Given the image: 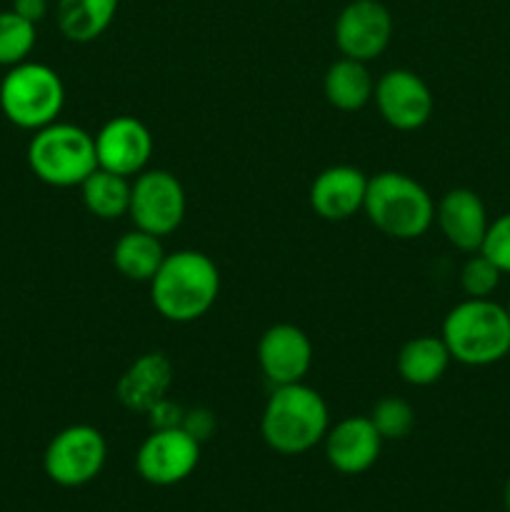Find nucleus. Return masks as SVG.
Instances as JSON below:
<instances>
[{
	"instance_id": "12",
	"label": "nucleus",
	"mask_w": 510,
	"mask_h": 512,
	"mask_svg": "<svg viewBox=\"0 0 510 512\" xmlns=\"http://www.w3.org/2000/svg\"><path fill=\"white\" fill-rule=\"evenodd\" d=\"M258 363L273 388L303 383L313 365V343L293 323L270 325L258 343Z\"/></svg>"
},
{
	"instance_id": "16",
	"label": "nucleus",
	"mask_w": 510,
	"mask_h": 512,
	"mask_svg": "<svg viewBox=\"0 0 510 512\" xmlns=\"http://www.w3.org/2000/svg\"><path fill=\"white\" fill-rule=\"evenodd\" d=\"M368 178L353 165H330L310 185V208L328 223H343L363 210Z\"/></svg>"
},
{
	"instance_id": "13",
	"label": "nucleus",
	"mask_w": 510,
	"mask_h": 512,
	"mask_svg": "<svg viewBox=\"0 0 510 512\" xmlns=\"http://www.w3.org/2000/svg\"><path fill=\"white\" fill-rule=\"evenodd\" d=\"M98 168L130 178L140 175L153 155V135L148 125L130 115H115L95 135Z\"/></svg>"
},
{
	"instance_id": "28",
	"label": "nucleus",
	"mask_w": 510,
	"mask_h": 512,
	"mask_svg": "<svg viewBox=\"0 0 510 512\" xmlns=\"http://www.w3.org/2000/svg\"><path fill=\"white\" fill-rule=\"evenodd\" d=\"M180 428H183L185 433L193 435V438L198 440L200 445H203V440H208L210 435H213V430H215V415L210 413L208 408L185 410L183 425H180Z\"/></svg>"
},
{
	"instance_id": "2",
	"label": "nucleus",
	"mask_w": 510,
	"mask_h": 512,
	"mask_svg": "<svg viewBox=\"0 0 510 512\" xmlns=\"http://www.w3.org/2000/svg\"><path fill=\"white\" fill-rule=\"evenodd\" d=\"M330 413L323 395L305 383L278 385L260 418V435L278 455H303L323 443Z\"/></svg>"
},
{
	"instance_id": "23",
	"label": "nucleus",
	"mask_w": 510,
	"mask_h": 512,
	"mask_svg": "<svg viewBox=\"0 0 510 512\" xmlns=\"http://www.w3.org/2000/svg\"><path fill=\"white\" fill-rule=\"evenodd\" d=\"M35 23L20 18L13 8L0 10V65L25 63L35 48Z\"/></svg>"
},
{
	"instance_id": "18",
	"label": "nucleus",
	"mask_w": 510,
	"mask_h": 512,
	"mask_svg": "<svg viewBox=\"0 0 510 512\" xmlns=\"http://www.w3.org/2000/svg\"><path fill=\"white\" fill-rule=\"evenodd\" d=\"M450 350L443 338L418 335L408 340L398 353V375L413 388H428L445 375L450 365Z\"/></svg>"
},
{
	"instance_id": "25",
	"label": "nucleus",
	"mask_w": 510,
	"mask_h": 512,
	"mask_svg": "<svg viewBox=\"0 0 510 512\" xmlns=\"http://www.w3.org/2000/svg\"><path fill=\"white\" fill-rule=\"evenodd\" d=\"M500 278L503 273L493 260L485 258L483 253H473L460 270V288L468 298H490L498 290Z\"/></svg>"
},
{
	"instance_id": "3",
	"label": "nucleus",
	"mask_w": 510,
	"mask_h": 512,
	"mask_svg": "<svg viewBox=\"0 0 510 512\" xmlns=\"http://www.w3.org/2000/svg\"><path fill=\"white\" fill-rule=\"evenodd\" d=\"M450 358L470 368L495 365L510 353L508 308L490 298H465L443 320Z\"/></svg>"
},
{
	"instance_id": "19",
	"label": "nucleus",
	"mask_w": 510,
	"mask_h": 512,
	"mask_svg": "<svg viewBox=\"0 0 510 512\" xmlns=\"http://www.w3.org/2000/svg\"><path fill=\"white\" fill-rule=\"evenodd\" d=\"M323 90L333 108L353 113V110L365 108L373 100L375 80L370 75L368 63H360V60L353 58H340L325 73Z\"/></svg>"
},
{
	"instance_id": "4",
	"label": "nucleus",
	"mask_w": 510,
	"mask_h": 512,
	"mask_svg": "<svg viewBox=\"0 0 510 512\" xmlns=\"http://www.w3.org/2000/svg\"><path fill=\"white\" fill-rule=\"evenodd\" d=\"M363 210L380 233L395 240L420 238L435 223V203L428 190L395 170L368 178Z\"/></svg>"
},
{
	"instance_id": "24",
	"label": "nucleus",
	"mask_w": 510,
	"mask_h": 512,
	"mask_svg": "<svg viewBox=\"0 0 510 512\" xmlns=\"http://www.w3.org/2000/svg\"><path fill=\"white\" fill-rule=\"evenodd\" d=\"M370 423L375 425V430L380 433V438L385 440H405L415 428V410L408 400L395 398H380L378 403L370 410Z\"/></svg>"
},
{
	"instance_id": "20",
	"label": "nucleus",
	"mask_w": 510,
	"mask_h": 512,
	"mask_svg": "<svg viewBox=\"0 0 510 512\" xmlns=\"http://www.w3.org/2000/svg\"><path fill=\"white\" fill-rule=\"evenodd\" d=\"M118 13V0H58L55 18L60 33L73 43L100 38Z\"/></svg>"
},
{
	"instance_id": "15",
	"label": "nucleus",
	"mask_w": 510,
	"mask_h": 512,
	"mask_svg": "<svg viewBox=\"0 0 510 512\" xmlns=\"http://www.w3.org/2000/svg\"><path fill=\"white\" fill-rule=\"evenodd\" d=\"M435 223L453 248L478 253L488 233V208L483 198L470 188H453L435 205Z\"/></svg>"
},
{
	"instance_id": "8",
	"label": "nucleus",
	"mask_w": 510,
	"mask_h": 512,
	"mask_svg": "<svg viewBox=\"0 0 510 512\" xmlns=\"http://www.w3.org/2000/svg\"><path fill=\"white\" fill-rule=\"evenodd\" d=\"M185 190L168 170H143L130 185V220L138 230L165 238L185 218Z\"/></svg>"
},
{
	"instance_id": "17",
	"label": "nucleus",
	"mask_w": 510,
	"mask_h": 512,
	"mask_svg": "<svg viewBox=\"0 0 510 512\" xmlns=\"http://www.w3.org/2000/svg\"><path fill=\"white\" fill-rule=\"evenodd\" d=\"M173 385V363L165 353H145L128 365L115 385V398L130 413L145 415L155 403L168 398Z\"/></svg>"
},
{
	"instance_id": "10",
	"label": "nucleus",
	"mask_w": 510,
	"mask_h": 512,
	"mask_svg": "<svg viewBox=\"0 0 510 512\" xmlns=\"http://www.w3.org/2000/svg\"><path fill=\"white\" fill-rule=\"evenodd\" d=\"M393 38V15L380 0H353L335 20V45L343 58L370 63Z\"/></svg>"
},
{
	"instance_id": "5",
	"label": "nucleus",
	"mask_w": 510,
	"mask_h": 512,
	"mask_svg": "<svg viewBox=\"0 0 510 512\" xmlns=\"http://www.w3.org/2000/svg\"><path fill=\"white\" fill-rule=\"evenodd\" d=\"M28 165L45 185L75 188L98 168L95 138L78 125L55 120L30 138Z\"/></svg>"
},
{
	"instance_id": "7",
	"label": "nucleus",
	"mask_w": 510,
	"mask_h": 512,
	"mask_svg": "<svg viewBox=\"0 0 510 512\" xmlns=\"http://www.w3.org/2000/svg\"><path fill=\"white\" fill-rule=\"evenodd\" d=\"M108 458V443L93 425H70L48 443L43 455L45 475L60 488L93 483Z\"/></svg>"
},
{
	"instance_id": "6",
	"label": "nucleus",
	"mask_w": 510,
	"mask_h": 512,
	"mask_svg": "<svg viewBox=\"0 0 510 512\" xmlns=\"http://www.w3.org/2000/svg\"><path fill=\"white\" fill-rule=\"evenodd\" d=\"M65 105V85L50 65H13L0 83V110L23 130H40L55 123Z\"/></svg>"
},
{
	"instance_id": "11",
	"label": "nucleus",
	"mask_w": 510,
	"mask_h": 512,
	"mask_svg": "<svg viewBox=\"0 0 510 512\" xmlns=\"http://www.w3.org/2000/svg\"><path fill=\"white\" fill-rule=\"evenodd\" d=\"M373 100L378 105L380 118L390 128L403 130V133L423 128L435 108L428 83L413 70L405 68H395L380 75V80L375 83Z\"/></svg>"
},
{
	"instance_id": "14",
	"label": "nucleus",
	"mask_w": 510,
	"mask_h": 512,
	"mask_svg": "<svg viewBox=\"0 0 510 512\" xmlns=\"http://www.w3.org/2000/svg\"><path fill=\"white\" fill-rule=\"evenodd\" d=\"M323 445L330 468L343 475H360L378 463L383 438L368 415H353L328 428Z\"/></svg>"
},
{
	"instance_id": "29",
	"label": "nucleus",
	"mask_w": 510,
	"mask_h": 512,
	"mask_svg": "<svg viewBox=\"0 0 510 512\" xmlns=\"http://www.w3.org/2000/svg\"><path fill=\"white\" fill-rule=\"evenodd\" d=\"M13 10L20 18L38 25L45 18V13H48V0H13Z\"/></svg>"
},
{
	"instance_id": "31",
	"label": "nucleus",
	"mask_w": 510,
	"mask_h": 512,
	"mask_svg": "<svg viewBox=\"0 0 510 512\" xmlns=\"http://www.w3.org/2000/svg\"><path fill=\"white\" fill-rule=\"evenodd\" d=\"M505 308H508V315H510V300H508V305H505Z\"/></svg>"
},
{
	"instance_id": "21",
	"label": "nucleus",
	"mask_w": 510,
	"mask_h": 512,
	"mask_svg": "<svg viewBox=\"0 0 510 512\" xmlns=\"http://www.w3.org/2000/svg\"><path fill=\"white\" fill-rule=\"evenodd\" d=\"M165 260L163 243L158 235H150L145 230H130L120 235L113 248V265L123 278L135 280V283H150L153 275Z\"/></svg>"
},
{
	"instance_id": "22",
	"label": "nucleus",
	"mask_w": 510,
	"mask_h": 512,
	"mask_svg": "<svg viewBox=\"0 0 510 512\" xmlns=\"http://www.w3.org/2000/svg\"><path fill=\"white\" fill-rule=\"evenodd\" d=\"M130 185L133 183L125 175L95 168L80 183V193L90 215L100 220H118L130 210Z\"/></svg>"
},
{
	"instance_id": "9",
	"label": "nucleus",
	"mask_w": 510,
	"mask_h": 512,
	"mask_svg": "<svg viewBox=\"0 0 510 512\" xmlns=\"http://www.w3.org/2000/svg\"><path fill=\"white\" fill-rule=\"evenodd\" d=\"M200 463V443L183 428L153 430L135 455L140 478L158 488H170L195 473Z\"/></svg>"
},
{
	"instance_id": "26",
	"label": "nucleus",
	"mask_w": 510,
	"mask_h": 512,
	"mask_svg": "<svg viewBox=\"0 0 510 512\" xmlns=\"http://www.w3.org/2000/svg\"><path fill=\"white\" fill-rule=\"evenodd\" d=\"M478 253H483L485 258L493 260L500 268V273L510 275V213L500 215L493 223L488 225V233H485L483 245H480Z\"/></svg>"
},
{
	"instance_id": "27",
	"label": "nucleus",
	"mask_w": 510,
	"mask_h": 512,
	"mask_svg": "<svg viewBox=\"0 0 510 512\" xmlns=\"http://www.w3.org/2000/svg\"><path fill=\"white\" fill-rule=\"evenodd\" d=\"M183 415H185V408H180L178 403H170L168 398H163L160 403H155L148 413H145V418H148L150 428L163 430V428H180V425H183Z\"/></svg>"
},
{
	"instance_id": "1",
	"label": "nucleus",
	"mask_w": 510,
	"mask_h": 512,
	"mask_svg": "<svg viewBox=\"0 0 510 512\" xmlns=\"http://www.w3.org/2000/svg\"><path fill=\"white\" fill-rule=\"evenodd\" d=\"M220 293L218 265L200 250H175L150 280V300L170 323H193L215 305Z\"/></svg>"
},
{
	"instance_id": "30",
	"label": "nucleus",
	"mask_w": 510,
	"mask_h": 512,
	"mask_svg": "<svg viewBox=\"0 0 510 512\" xmlns=\"http://www.w3.org/2000/svg\"><path fill=\"white\" fill-rule=\"evenodd\" d=\"M503 503H505V512H510V478H508V483H505V490H503Z\"/></svg>"
}]
</instances>
